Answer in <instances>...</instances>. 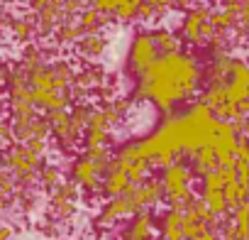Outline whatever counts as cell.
<instances>
[{
  "mask_svg": "<svg viewBox=\"0 0 249 240\" xmlns=\"http://www.w3.org/2000/svg\"><path fill=\"white\" fill-rule=\"evenodd\" d=\"M200 83V66L193 57L176 52V54H161L157 61L140 76L137 83V100H149L157 110L174 113V105L193 96V91Z\"/></svg>",
  "mask_w": 249,
  "mask_h": 240,
  "instance_id": "1",
  "label": "cell"
},
{
  "mask_svg": "<svg viewBox=\"0 0 249 240\" xmlns=\"http://www.w3.org/2000/svg\"><path fill=\"white\" fill-rule=\"evenodd\" d=\"M191 169L183 162H174L164 169L161 174V189H164V199L169 203V208L183 211L191 201H193V189H191Z\"/></svg>",
  "mask_w": 249,
  "mask_h": 240,
  "instance_id": "2",
  "label": "cell"
},
{
  "mask_svg": "<svg viewBox=\"0 0 249 240\" xmlns=\"http://www.w3.org/2000/svg\"><path fill=\"white\" fill-rule=\"evenodd\" d=\"M225 100L232 103L234 108H239L242 103H249V71H247V64L242 59H234V57H232L230 74L225 81Z\"/></svg>",
  "mask_w": 249,
  "mask_h": 240,
  "instance_id": "3",
  "label": "cell"
},
{
  "mask_svg": "<svg viewBox=\"0 0 249 240\" xmlns=\"http://www.w3.org/2000/svg\"><path fill=\"white\" fill-rule=\"evenodd\" d=\"M208 15H210V10L203 8V5L188 8V13L183 18V25H181V32L191 44H205L210 40V35L215 32L208 22Z\"/></svg>",
  "mask_w": 249,
  "mask_h": 240,
  "instance_id": "4",
  "label": "cell"
},
{
  "mask_svg": "<svg viewBox=\"0 0 249 240\" xmlns=\"http://www.w3.org/2000/svg\"><path fill=\"white\" fill-rule=\"evenodd\" d=\"M157 57H159V52L152 42V32H140L130 47V71L135 76H142L157 61Z\"/></svg>",
  "mask_w": 249,
  "mask_h": 240,
  "instance_id": "5",
  "label": "cell"
},
{
  "mask_svg": "<svg viewBox=\"0 0 249 240\" xmlns=\"http://www.w3.org/2000/svg\"><path fill=\"white\" fill-rule=\"evenodd\" d=\"M5 164H8V172L20 179V181H30L35 177V172L39 169V157L32 155L25 145H13L5 155Z\"/></svg>",
  "mask_w": 249,
  "mask_h": 240,
  "instance_id": "6",
  "label": "cell"
},
{
  "mask_svg": "<svg viewBox=\"0 0 249 240\" xmlns=\"http://www.w3.org/2000/svg\"><path fill=\"white\" fill-rule=\"evenodd\" d=\"M127 186H130V181H127V174H124L122 169H120V164L115 162V157L107 162V169H105V174H103V181H100V189L110 196V199H115V196H122L124 191H127Z\"/></svg>",
  "mask_w": 249,
  "mask_h": 240,
  "instance_id": "7",
  "label": "cell"
},
{
  "mask_svg": "<svg viewBox=\"0 0 249 240\" xmlns=\"http://www.w3.org/2000/svg\"><path fill=\"white\" fill-rule=\"evenodd\" d=\"M47 125H49V133L61 142V145H73L76 142V135L71 130V120H69V110H54V113H47L44 115Z\"/></svg>",
  "mask_w": 249,
  "mask_h": 240,
  "instance_id": "8",
  "label": "cell"
},
{
  "mask_svg": "<svg viewBox=\"0 0 249 240\" xmlns=\"http://www.w3.org/2000/svg\"><path fill=\"white\" fill-rule=\"evenodd\" d=\"M122 216H135V206H132L130 194H122V196L110 199V201L103 206V213H100L98 223H100V225H110L112 220H117V218H122Z\"/></svg>",
  "mask_w": 249,
  "mask_h": 240,
  "instance_id": "9",
  "label": "cell"
},
{
  "mask_svg": "<svg viewBox=\"0 0 249 240\" xmlns=\"http://www.w3.org/2000/svg\"><path fill=\"white\" fill-rule=\"evenodd\" d=\"M64 20H66V15H64V0H52L47 8H42L37 13V27H39V32H52Z\"/></svg>",
  "mask_w": 249,
  "mask_h": 240,
  "instance_id": "10",
  "label": "cell"
},
{
  "mask_svg": "<svg viewBox=\"0 0 249 240\" xmlns=\"http://www.w3.org/2000/svg\"><path fill=\"white\" fill-rule=\"evenodd\" d=\"M71 177H73V184H76V186H83V189H90V191L100 186V174H98L95 164H93V162H88L86 157H83V160H78V162L73 164Z\"/></svg>",
  "mask_w": 249,
  "mask_h": 240,
  "instance_id": "11",
  "label": "cell"
},
{
  "mask_svg": "<svg viewBox=\"0 0 249 240\" xmlns=\"http://www.w3.org/2000/svg\"><path fill=\"white\" fill-rule=\"evenodd\" d=\"M154 235V223H152V213L149 211H140L132 216V223L127 225L124 240H152Z\"/></svg>",
  "mask_w": 249,
  "mask_h": 240,
  "instance_id": "12",
  "label": "cell"
},
{
  "mask_svg": "<svg viewBox=\"0 0 249 240\" xmlns=\"http://www.w3.org/2000/svg\"><path fill=\"white\" fill-rule=\"evenodd\" d=\"M107 22H112L110 15H100V13H95L93 8H86V10L78 13L76 27L81 30V35H98L100 27H105Z\"/></svg>",
  "mask_w": 249,
  "mask_h": 240,
  "instance_id": "13",
  "label": "cell"
},
{
  "mask_svg": "<svg viewBox=\"0 0 249 240\" xmlns=\"http://www.w3.org/2000/svg\"><path fill=\"white\" fill-rule=\"evenodd\" d=\"M117 123H120V115L112 110V105H105V108H100V110H90L86 130H103V133H110Z\"/></svg>",
  "mask_w": 249,
  "mask_h": 240,
  "instance_id": "14",
  "label": "cell"
},
{
  "mask_svg": "<svg viewBox=\"0 0 249 240\" xmlns=\"http://www.w3.org/2000/svg\"><path fill=\"white\" fill-rule=\"evenodd\" d=\"M191 174H198V177H205L208 172L217 169V162H215V155L210 147H200L198 152H193L191 157Z\"/></svg>",
  "mask_w": 249,
  "mask_h": 240,
  "instance_id": "15",
  "label": "cell"
},
{
  "mask_svg": "<svg viewBox=\"0 0 249 240\" xmlns=\"http://www.w3.org/2000/svg\"><path fill=\"white\" fill-rule=\"evenodd\" d=\"M152 42H154L159 57L161 54H176V52H181V40L171 30H164V27L161 30H154L152 32Z\"/></svg>",
  "mask_w": 249,
  "mask_h": 240,
  "instance_id": "16",
  "label": "cell"
},
{
  "mask_svg": "<svg viewBox=\"0 0 249 240\" xmlns=\"http://www.w3.org/2000/svg\"><path fill=\"white\" fill-rule=\"evenodd\" d=\"M107 47V37H103L100 32L98 35H83L78 40V54L81 57H88V59H95L105 52Z\"/></svg>",
  "mask_w": 249,
  "mask_h": 240,
  "instance_id": "17",
  "label": "cell"
},
{
  "mask_svg": "<svg viewBox=\"0 0 249 240\" xmlns=\"http://www.w3.org/2000/svg\"><path fill=\"white\" fill-rule=\"evenodd\" d=\"M205 230H210V228L203 223V218L196 216L191 208H183V213H181V235H183V240H193L196 235H200Z\"/></svg>",
  "mask_w": 249,
  "mask_h": 240,
  "instance_id": "18",
  "label": "cell"
},
{
  "mask_svg": "<svg viewBox=\"0 0 249 240\" xmlns=\"http://www.w3.org/2000/svg\"><path fill=\"white\" fill-rule=\"evenodd\" d=\"M181 213L183 211L169 208L161 216V238L164 240H183V235H181Z\"/></svg>",
  "mask_w": 249,
  "mask_h": 240,
  "instance_id": "19",
  "label": "cell"
},
{
  "mask_svg": "<svg viewBox=\"0 0 249 240\" xmlns=\"http://www.w3.org/2000/svg\"><path fill=\"white\" fill-rule=\"evenodd\" d=\"M232 228L237 230L239 240H249V203H242L232 211Z\"/></svg>",
  "mask_w": 249,
  "mask_h": 240,
  "instance_id": "20",
  "label": "cell"
},
{
  "mask_svg": "<svg viewBox=\"0 0 249 240\" xmlns=\"http://www.w3.org/2000/svg\"><path fill=\"white\" fill-rule=\"evenodd\" d=\"M142 3H144V0H115L112 18L120 20V22H130V20H135V13H137V8Z\"/></svg>",
  "mask_w": 249,
  "mask_h": 240,
  "instance_id": "21",
  "label": "cell"
},
{
  "mask_svg": "<svg viewBox=\"0 0 249 240\" xmlns=\"http://www.w3.org/2000/svg\"><path fill=\"white\" fill-rule=\"evenodd\" d=\"M78 199V189L76 184H59L54 186V194H52V203H76Z\"/></svg>",
  "mask_w": 249,
  "mask_h": 240,
  "instance_id": "22",
  "label": "cell"
},
{
  "mask_svg": "<svg viewBox=\"0 0 249 240\" xmlns=\"http://www.w3.org/2000/svg\"><path fill=\"white\" fill-rule=\"evenodd\" d=\"M88 115H90V110H88L86 105H78V108H73V113H69L71 130H73V135H76V138H78V133H81V130H86V125H88Z\"/></svg>",
  "mask_w": 249,
  "mask_h": 240,
  "instance_id": "23",
  "label": "cell"
},
{
  "mask_svg": "<svg viewBox=\"0 0 249 240\" xmlns=\"http://www.w3.org/2000/svg\"><path fill=\"white\" fill-rule=\"evenodd\" d=\"M83 35H81V30L76 27V22H71V20H64L59 27H56V40L59 42H73V40H81Z\"/></svg>",
  "mask_w": 249,
  "mask_h": 240,
  "instance_id": "24",
  "label": "cell"
},
{
  "mask_svg": "<svg viewBox=\"0 0 249 240\" xmlns=\"http://www.w3.org/2000/svg\"><path fill=\"white\" fill-rule=\"evenodd\" d=\"M10 30H13V35L18 37V40H30L32 37V32H35V25H32V20L30 18H25V20H13L10 22Z\"/></svg>",
  "mask_w": 249,
  "mask_h": 240,
  "instance_id": "25",
  "label": "cell"
},
{
  "mask_svg": "<svg viewBox=\"0 0 249 240\" xmlns=\"http://www.w3.org/2000/svg\"><path fill=\"white\" fill-rule=\"evenodd\" d=\"M112 142L110 133L103 130H86V147H107Z\"/></svg>",
  "mask_w": 249,
  "mask_h": 240,
  "instance_id": "26",
  "label": "cell"
},
{
  "mask_svg": "<svg viewBox=\"0 0 249 240\" xmlns=\"http://www.w3.org/2000/svg\"><path fill=\"white\" fill-rule=\"evenodd\" d=\"M49 135V125H47V120L42 115H37L32 120V125H30V140H47Z\"/></svg>",
  "mask_w": 249,
  "mask_h": 240,
  "instance_id": "27",
  "label": "cell"
},
{
  "mask_svg": "<svg viewBox=\"0 0 249 240\" xmlns=\"http://www.w3.org/2000/svg\"><path fill=\"white\" fill-rule=\"evenodd\" d=\"M39 179H42V184H44L47 189H54V186L61 184V174H59L56 167H44V169L39 172Z\"/></svg>",
  "mask_w": 249,
  "mask_h": 240,
  "instance_id": "28",
  "label": "cell"
},
{
  "mask_svg": "<svg viewBox=\"0 0 249 240\" xmlns=\"http://www.w3.org/2000/svg\"><path fill=\"white\" fill-rule=\"evenodd\" d=\"M20 64H25V66L32 71L35 66H42L44 61H42V54H39V49H27V52H25V59H22Z\"/></svg>",
  "mask_w": 249,
  "mask_h": 240,
  "instance_id": "29",
  "label": "cell"
},
{
  "mask_svg": "<svg viewBox=\"0 0 249 240\" xmlns=\"http://www.w3.org/2000/svg\"><path fill=\"white\" fill-rule=\"evenodd\" d=\"M215 235H217V240H239V238H237V230L232 228L230 220H227V223H220V228L215 230Z\"/></svg>",
  "mask_w": 249,
  "mask_h": 240,
  "instance_id": "30",
  "label": "cell"
},
{
  "mask_svg": "<svg viewBox=\"0 0 249 240\" xmlns=\"http://www.w3.org/2000/svg\"><path fill=\"white\" fill-rule=\"evenodd\" d=\"M95 13L100 15H110L112 18V10H115V0H93V5H90Z\"/></svg>",
  "mask_w": 249,
  "mask_h": 240,
  "instance_id": "31",
  "label": "cell"
},
{
  "mask_svg": "<svg viewBox=\"0 0 249 240\" xmlns=\"http://www.w3.org/2000/svg\"><path fill=\"white\" fill-rule=\"evenodd\" d=\"M13 189H15V177H13L8 169H3V172H0V191L10 194Z\"/></svg>",
  "mask_w": 249,
  "mask_h": 240,
  "instance_id": "32",
  "label": "cell"
},
{
  "mask_svg": "<svg viewBox=\"0 0 249 240\" xmlns=\"http://www.w3.org/2000/svg\"><path fill=\"white\" fill-rule=\"evenodd\" d=\"M25 147H27L32 155L42 157V155H44V150H47V140H27V142H25Z\"/></svg>",
  "mask_w": 249,
  "mask_h": 240,
  "instance_id": "33",
  "label": "cell"
},
{
  "mask_svg": "<svg viewBox=\"0 0 249 240\" xmlns=\"http://www.w3.org/2000/svg\"><path fill=\"white\" fill-rule=\"evenodd\" d=\"M144 3H147L149 8H154L157 15H164V13L171 8V0H144Z\"/></svg>",
  "mask_w": 249,
  "mask_h": 240,
  "instance_id": "34",
  "label": "cell"
},
{
  "mask_svg": "<svg viewBox=\"0 0 249 240\" xmlns=\"http://www.w3.org/2000/svg\"><path fill=\"white\" fill-rule=\"evenodd\" d=\"M135 18H137V20H152V18H157V13H154V8H149L147 3H142V5L137 8Z\"/></svg>",
  "mask_w": 249,
  "mask_h": 240,
  "instance_id": "35",
  "label": "cell"
},
{
  "mask_svg": "<svg viewBox=\"0 0 249 240\" xmlns=\"http://www.w3.org/2000/svg\"><path fill=\"white\" fill-rule=\"evenodd\" d=\"M3 140H13V130H10L8 123H3V120H0V142H3Z\"/></svg>",
  "mask_w": 249,
  "mask_h": 240,
  "instance_id": "36",
  "label": "cell"
},
{
  "mask_svg": "<svg viewBox=\"0 0 249 240\" xmlns=\"http://www.w3.org/2000/svg\"><path fill=\"white\" fill-rule=\"evenodd\" d=\"M193 240H217V235H215L213 230H205V233H200V235H196Z\"/></svg>",
  "mask_w": 249,
  "mask_h": 240,
  "instance_id": "37",
  "label": "cell"
},
{
  "mask_svg": "<svg viewBox=\"0 0 249 240\" xmlns=\"http://www.w3.org/2000/svg\"><path fill=\"white\" fill-rule=\"evenodd\" d=\"M52 3V0H32V8H35V13H39L42 8H47Z\"/></svg>",
  "mask_w": 249,
  "mask_h": 240,
  "instance_id": "38",
  "label": "cell"
},
{
  "mask_svg": "<svg viewBox=\"0 0 249 240\" xmlns=\"http://www.w3.org/2000/svg\"><path fill=\"white\" fill-rule=\"evenodd\" d=\"M8 86V69L5 66H0V88Z\"/></svg>",
  "mask_w": 249,
  "mask_h": 240,
  "instance_id": "39",
  "label": "cell"
},
{
  "mask_svg": "<svg viewBox=\"0 0 249 240\" xmlns=\"http://www.w3.org/2000/svg\"><path fill=\"white\" fill-rule=\"evenodd\" d=\"M73 3H78V5L86 10V8H90V5H93V0H73Z\"/></svg>",
  "mask_w": 249,
  "mask_h": 240,
  "instance_id": "40",
  "label": "cell"
},
{
  "mask_svg": "<svg viewBox=\"0 0 249 240\" xmlns=\"http://www.w3.org/2000/svg\"><path fill=\"white\" fill-rule=\"evenodd\" d=\"M10 238V228H0V240H8Z\"/></svg>",
  "mask_w": 249,
  "mask_h": 240,
  "instance_id": "41",
  "label": "cell"
},
{
  "mask_svg": "<svg viewBox=\"0 0 249 240\" xmlns=\"http://www.w3.org/2000/svg\"><path fill=\"white\" fill-rule=\"evenodd\" d=\"M225 3H249V0H225Z\"/></svg>",
  "mask_w": 249,
  "mask_h": 240,
  "instance_id": "42",
  "label": "cell"
}]
</instances>
